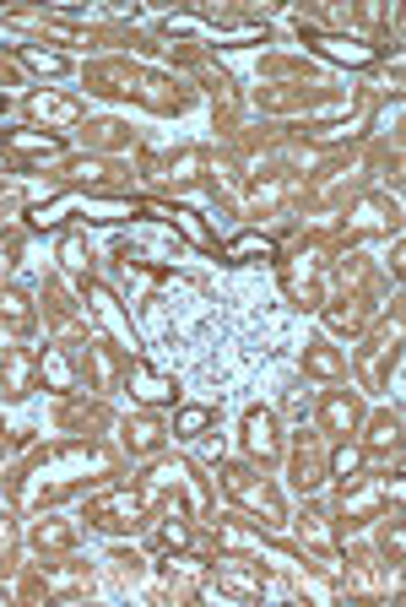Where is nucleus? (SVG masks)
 Wrapping results in <instances>:
<instances>
[{"label":"nucleus","mask_w":406,"mask_h":607,"mask_svg":"<svg viewBox=\"0 0 406 607\" xmlns=\"http://www.w3.org/2000/svg\"><path fill=\"white\" fill-rule=\"evenodd\" d=\"M314 38V49L325 55V60H341V66H374V44H363V38H341V33H314V27H299Z\"/></svg>","instance_id":"f257e3e1"},{"label":"nucleus","mask_w":406,"mask_h":607,"mask_svg":"<svg viewBox=\"0 0 406 607\" xmlns=\"http://www.w3.org/2000/svg\"><path fill=\"white\" fill-rule=\"evenodd\" d=\"M93 520H98L103 531H130L136 520H141V494H130V489H119V494H108L98 505L87 509Z\"/></svg>","instance_id":"f03ea898"},{"label":"nucleus","mask_w":406,"mask_h":607,"mask_svg":"<svg viewBox=\"0 0 406 607\" xmlns=\"http://www.w3.org/2000/svg\"><path fill=\"white\" fill-rule=\"evenodd\" d=\"M228 489H233V499H244L249 509H260L266 520H282V505H277V494H271L266 483H255L249 472H239V467H233V472H228Z\"/></svg>","instance_id":"7ed1b4c3"},{"label":"nucleus","mask_w":406,"mask_h":607,"mask_svg":"<svg viewBox=\"0 0 406 607\" xmlns=\"http://www.w3.org/2000/svg\"><path fill=\"white\" fill-rule=\"evenodd\" d=\"M244 445H249V456H260V461H271L277 456V423H271V412H244Z\"/></svg>","instance_id":"20e7f679"},{"label":"nucleus","mask_w":406,"mask_h":607,"mask_svg":"<svg viewBox=\"0 0 406 607\" xmlns=\"http://www.w3.org/2000/svg\"><path fill=\"white\" fill-rule=\"evenodd\" d=\"M5 147L22 152V158H60V152H66V141H60L55 130H49V136H44V130H11Z\"/></svg>","instance_id":"39448f33"},{"label":"nucleus","mask_w":406,"mask_h":607,"mask_svg":"<svg viewBox=\"0 0 406 607\" xmlns=\"http://www.w3.org/2000/svg\"><path fill=\"white\" fill-rule=\"evenodd\" d=\"M217 581H222L233 597H260V592H266V575L249 570V564H217Z\"/></svg>","instance_id":"423d86ee"},{"label":"nucleus","mask_w":406,"mask_h":607,"mask_svg":"<svg viewBox=\"0 0 406 607\" xmlns=\"http://www.w3.org/2000/svg\"><path fill=\"white\" fill-rule=\"evenodd\" d=\"M152 211H157V217H168V222H174V228L190 239V244H201V250H217V239H211V233L201 228V217H196V211H185V206H152Z\"/></svg>","instance_id":"0eeeda50"},{"label":"nucleus","mask_w":406,"mask_h":607,"mask_svg":"<svg viewBox=\"0 0 406 607\" xmlns=\"http://www.w3.org/2000/svg\"><path fill=\"white\" fill-rule=\"evenodd\" d=\"M130 391H136L141 402H168V396H174V386H168L163 375H152L147 364H130Z\"/></svg>","instance_id":"6e6552de"},{"label":"nucleus","mask_w":406,"mask_h":607,"mask_svg":"<svg viewBox=\"0 0 406 607\" xmlns=\"http://www.w3.org/2000/svg\"><path fill=\"white\" fill-rule=\"evenodd\" d=\"M33 114H38V119H55V125H76V119H82V103L38 93V98H33Z\"/></svg>","instance_id":"1a4fd4ad"},{"label":"nucleus","mask_w":406,"mask_h":607,"mask_svg":"<svg viewBox=\"0 0 406 607\" xmlns=\"http://www.w3.org/2000/svg\"><path fill=\"white\" fill-rule=\"evenodd\" d=\"M363 320H369V309L358 299H341V304L325 309V325H330V331H363Z\"/></svg>","instance_id":"9d476101"},{"label":"nucleus","mask_w":406,"mask_h":607,"mask_svg":"<svg viewBox=\"0 0 406 607\" xmlns=\"http://www.w3.org/2000/svg\"><path fill=\"white\" fill-rule=\"evenodd\" d=\"M320 412H325V428H330V434H347L352 417H358V402H352V396H325Z\"/></svg>","instance_id":"9b49d317"},{"label":"nucleus","mask_w":406,"mask_h":607,"mask_svg":"<svg viewBox=\"0 0 406 607\" xmlns=\"http://www.w3.org/2000/svg\"><path fill=\"white\" fill-rule=\"evenodd\" d=\"M125 439H130V450H136V456H152V450H157V439H163V428H157L152 417H136V423L125 428Z\"/></svg>","instance_id":"f8f14e48"},{"label":"nucleus","mask_w":406,"mask_h":607,"mask_svg":"<svg viewBox=\"0 0 406 607\" xmlns=\"http://www.w3.org/2000/svg\"><path fill=\"white\" fill-rule=\"evenodd\" d=\"M22 60H27L33 71H44V77H66V71H71V60L55 55V49H22Z\"/></svg>","instance_id":"ddd939ff"},{"label":"nucleus","mask_w":406,"mask_h":607,"mask_svg":"<svg viewBox=\"0 0 406 607\" xmlns=\"http://www.w3.org/2000/svg\"><path fill=\"white\" fill-rule=\"evenodd\" d=\"M38 369L49 375V386H55V391H71V364H66V358H60L55 347H44V358H38Z\"/></svg>","instance_id":"4468645a"},{"label":"nucleus","mask_w":406,"mask_h":607,"mask_svg":"<svg viewBox=\"0 0 406 607\" xmlns=\"http://www.w3.org/2000/svg\"><path fill=\"white\" fill-rule=\"evenodd\" d=\"M330 467H336V478H341V483H352V478H358V467H363V450H358V445H341V450L330 456Z\"/></svg>","instance_id":"2eb2a0df"},{"label":"nucleus","mask_w":406,"mask_h":607,"mask_svg":"<svg viewBox=\"0 0 406 607\" xmlns=\"http://www.w3.org/2000/svg\"><path fill=\"white\" fill-rule=\"evenodd\" d=\"M76 206H82L87 217H98V222H119V217H130V211H136L130 201H76Z\"/></svg>","instance_id":"dca6fc26"},{"label":"nucleus","mask_w":406,"mask_h":607,"mask_svg":"<svg viewBox=\"0 0 406 607\" xmlns=\"http://www.w3.org/2000/svg\"><path fill=\"white\" fill-rule=\"evenodd\" d=\"M228 255H233V261H239V255H260V261H266V255H271V239H266V233H244V239L228 244Z\"/></svg>","instance_id":"f3484780"},{"label":"nucleus","mask_w":406,"mask_h":607,"mask_svg":"<svg viewBox=\"0 0 406 607\" xmlns=\"http://www.w3.org/2000/svg\"><path fill=\"white\" fill-rule=\"evenodd\" d=\"M304 364H309V375H325V380H336V375H341V358H336L330 347H314Z\"/></svg>","instance_id":"a211bd4d"},{"label":"nucleus","mask_w":406,"mask_h":607,"mask_svg":"<svg viewBox=\"0 0 406 607\" xmlns=\"http://www.w3.org/2000/svg\"><path fill=\"white\" fill-rule=\"evenodd\" d=\"M206 423H211V412H206V406H185V412H179V423H174V428H179V434H185V439H196V434H201Z\"/></svg>","instance_id":"6ab92c4d"},{"label":"nucleus","mask_w":406,"mask_h":607,"mask_svg":"<svg viewBox=\"0 0 406 607\" xmlns=\"http://www.w3.org/2000/svg\"><path fill=\"white\" fill-rule=\"evenodd\" d=\"M352 228H385V201H363L352 211Z\"/></svg>","instance_id":"aec40b11"},{"label":"nucleus","mask_w":406,"mask_h":607,"mask_svg":"<svg viewBox=\"0 0 406 607\" xmlns=\"http://www.w3.org/2000/svg\"><path fill=\"white\" fill-rule=\"evenodd\" d=\"M0 309H5L11 325H27V299L22 293H0Z\"/></svg>","instance_id":"412c9836"},{"label":"nucleus","mask_w":406,"mask_h":607,"mask_svg":"<svg viewBox=\"0 0 406 607\" xmlns=\"http://www.w3.org/2000/svg\"><path fill=\"white\" fill-rule=\"evenodd\" d=\"M157 542H163V548H185V542H190V531H185V520L174 515V520H168V526L157 531Z\"/></svg>","instance_id":"4be33fe9"},{"label":"nucleus","mask_w":406,"mask_h":607,"mask_svg":"<svg viewBox=\"0 0 406 607\" xmlns=\"http://www.w3.org/2000/svg\"><path fill=\"white\" fill-rule=\"evenodd\" d=\"M60 261H66V266H87V244H82V239L71 233V239L60 244Z\"/></svg>","instance_id":"5701e85b"},{"label":"nucleus","mask_w":406,"mask_h":607,"mask_svg":"<svg viewBox=\"0 0 406 607\" xmlns=\"http://www.w3.org/2000/svg\"><path fill=\"white\" fill-rule=\"evenodd\" d=\"M71 542V526H38V548H66Z\"/></svg>","instance_id":"b1692460"},{"label":"nucleus","mask_w":406,"mask_h":607,"mask_svg":"<svg viewBox=\"0 0 406 607\" xmlns=\"http://www.w3.org/2000/svg\"><path fill=\"white\" fill-rule=\"evenodd\" d=\"M369 439H374V445H396V417H380Z\"/></svg>","instance_id":"393cba45"},{"label":"nucleus","mask_w":406,"mask_h":607,"mask_svg":"<svg viewBox=\"0 0 406 607\" xmlns=\"http://www.w3.org/2000/svg\"><path fill=\"white\" fill-rule=\"evenodd\" d=\"M0 108H5V93H0Z\"/></svg>","instance_id":"a878e982"}]
</instances>
